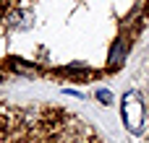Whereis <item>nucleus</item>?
Listing matches in <instances>:
<instances>
[{
    "mask_svg": "<svg viewBox=\"0 0 149 143\" xmlns=\"http://www.w3.org/2000/svg\"><path fill=\"white\" fill-rule=\"evenodd\" d=\"M0 143H105L79 115L55 104H0Z\"/></svg>",
    "mask_w": 149,
    "mask_h": 143,
    "instance_id": "nucleus-1",
    "label": "nucleus"
},
{
    "mask_svg": "<svg viewBox=\"0 0 149 143\" xmlns=\"http://www.w3.org/2000/svg\"><path fill=\"white\" fill-rule=\"evenodd\" d=\"M120 112H123V122H126L128 133L139 135L141 128H144V104H141V99H139L136 91H128V94L123 96V102H120Z\"/></svg>",
    "mask_w": 149,
    "mask_h": 143,
    "instance_id": "nucleus-2",
    "label": "nucleus"
},
{
    "mask_svg": "<svg viewBox=\"0 0 149 143\" xmlns=\"http://www.w3.org/2000/svg\"><path fill=\"white\" fill-rule=\"evenodd\" d=\"M126 55H128V39L126 36H118L110 47V57H107V70H118L123 63H126Z\"/></svg>",
    "mask_w": 149,
    "mask_h": 143,
    "instance_id": "nucleus-3",
    "label": "nucleus"
},
{
    "mask_svg": "<svg viewBox=\"0 0 149 143\" xmlns=\"http://www.w3.org/2000/svg\"><path fill=\"white\" fill-rule=\"evenodd\" d=\"M97 99H100L102 104H113V94H110L107 89H100V91H97Z\"/></svg>",
    "mask_w": 149,
    "mask_h": 143,
    "instance_id": "nucleus-4",
    "label": "nucleus"
},
{
    "mask_svg": "<svg viewBox=\"0 0 149 143\" xmlns=\"http://www.w3.org/2000/svg\"><path fill=\"white\" fill-rule=\"evenodd\" d=\"M8 16V0H0V21Z\"/></svg>",
    "mask_w": 149,
    "mask_h": 143,
    "instance_id": "nucleus-5",
    "label": "nucleus"
}]
</instances>
